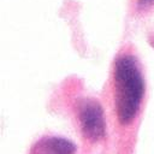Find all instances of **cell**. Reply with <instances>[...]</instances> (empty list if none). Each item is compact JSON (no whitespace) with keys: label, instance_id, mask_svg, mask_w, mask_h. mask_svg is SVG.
<instances>
[{"label":"cell","instance_id":"obj_1","mask_svg":"<svg viewBox=\"0 0 154 154\" xmlns=\"http://www.w3.org/2000/svg\"><path fill=\"white\" fill-rule=\"evenodd\" d=\"M113 84L117 116L126 125L136 117L144 95L146 83L138 59L124 53L117 57L113 67Z\"/></svg>","mask_w":154,"mask_h":154},{"label":"cell","instance_id":"obj_2","mask_svg":"<svg viewBox=\"0 0 154 154\" xmlns=\"http://www.w3.org/2000/svg\"><path fill=\"white\" fill-rule=\"evenodd\" d=\"M78 119L83 135L91 142L105 135V116L100 102L91 97H82L77 102Z\"/></svg>","mask_w":154,"mask_h":154},{"label":"cell","instance_id":"obj_3","mask_svg":"<svg viewBox=\"0 0 154 154\" xmlns=\"http://www.w3.org/2000/svg\"><path fill=\"white\" fill-rule=\"evenodd\" d=\"M36 154H75L76 146L63 137H48L35 147Z\"/></svg>","mask_w":154,"mask_h":154},{"label":"cell","instance_id":"obj_4","mask_svg":"<svg viewBox=\"0 0 154 154\" xmlns=\"http://www.w3.org/2000/svg\"><path fill=\"white\" fill-rule=\"evenodd\" d=\"M130 11L136 14H147L154 11V0H130Z\"/></svg>","mask_w":154,"mask_h":154}]
</instances>
